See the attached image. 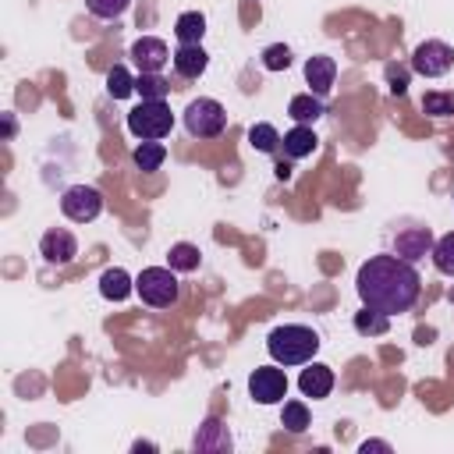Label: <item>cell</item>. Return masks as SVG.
<instances>
[{"label":"cell","instance_id":"obj_1","mask_svg":"<svg viewBox=\"0 0 454 454\" xmlns=\"http://www.w3.org/2000/svg\"><path fill=\"white\" fill-rule=\"evenodd\" d=\"M355 291H358L362 305H369L383 316H401L419 301L422 280H419V270L411 262H404L401 255H372L358 266Z\"/></svg>","mask_w":454,"mask_h":454},{"label":"cell","instance_id":"obj_2","mask_svg":"<svg viewBox=\"0 0 454 454\" xmlns=\"http://www.w3.org/2000/svg\"><path fill=\"white\" fill-rule=\"evenodd\" d=\"M266 351L277 365H309L319 351V333L312 326H301V323H284V326H273L270 337H266Z\"/></svg>","mask_w":454,"mask_h":454},{"label":"cell","instance_id":"obj_3","mask_svg":"<svg viewBox=\"0 0 454 454\" xmlns=\"http://www.w3.org/2000/svg\"><path fill=\"white\" fill-rule=\"evenodd\" d=\"M170 128H174V114H170L167 99H142L128 114V131L142 142H160L170 135Z\"/></svg>","mask_w":454,"mask_h":454},{"label":"cell","instance_id":"obj_4","mask_svg":"<svg viewBox=\"0 0 454 454\" xmlns=\"http://www.w3.org/2000/svg\"><path fill=\"white\" fill-rule=\"evenodd\" d=\"M135 291L145 305L153 309H167L177 301V270L170 266H145L138 277H135Z\"/></svg>","mask_w":454,"mask_h":454},{"label":"cell","instance_id":"obj_5","mask_svg":"<svg viewBox=\"0 0 454 454\" xmlns=\"http://www.w3.org/2000/svg\"><path fill=\"white\" fill-rule=\"evenodd\" d=\"M184 128H188L192 138H216L227 128V110L216 99L199 96L184 106Z\"/></svg>","mask_w":454,"mask_h":454},{"label":"cell","instance_id":"obj_6","mask_svg":"<svg viewBox=\"0 0 454 454\" xmlns=\"http://www.w3.org/2000/svg\"><path fill=\"white\" fill-rule=\"evenodd\" d=\"M454 67V46L443 39H422L411 50V71L426 74V78H440Z\"/></svg>","mask_w":454,"mask_h":454},{"label":"cell","instance_id":"obj_7","mask_svg":"<svg viewBox=\"0 0 454 454\" xmlns=\"http://www.w3.org/2000/svg\"><path fill=\"white\" fill-rule=\"evenodd\" d=\"M60 213L74 223H92L99 213H103V195L99 188L92 184H71L64 195H60Z\"/></svg>","mask_w":454,"mask_h":454},{"label":"cell","instance_id":"obj_8","mask_svg":"<svg viewBox=\"0 0 454 454\" xmlns=\"http://www.w3.org/2000/svg\"><path fill=\"white\" fill-rule=\"evenodd\" d=\"M248 394H252V401H259V404H277V401H284V397H287V376H284V369H280V365H259V369H252V376H248Z\"/></svg>","mask_w":454,"mask_h":454},{"label":"cell","instance_id":"obj_9","mask_svg":"<svg viewBox=\"0 0 454 454\" xmlns=\"http://www.w3.org/2000/svg\"><path fill=\"white\" fill-rule=\"evenodd\" d=\"M170 57H174V53H170L167 43L156 39V35H142V39L131 43V60H135V67H138L142 74H160Z\"/></svg>","mask_w":454,"mask_h":454},{"label":"cell","instance_id":"obj_10","mask_svg":"<svg viewBox=\"0 0 454 454\" xmlns=\"http://www.w3.org/2000/svg\"><path fill=\"white\" fill-rule=\"evenodd\" d=\"M39 252H43V259H46V262L64 266V262H71V259L78 255V238H74L71 231H64V227H53V231H46V234H43Z\"/></svg>","mask_w":454,"mask_h":454},{"label":"cell","instance_id":"obj_11","mask_svg":"<svg viewBox=\"0 0 454 454\" xmlns=\"http://www.w3.org/2000/svg\"><path fill=\"white\" fill-rule=\"evenodd\" d=\"M426 252H433V234H429V227H408V231H401V234L394 238V255H401L404 262H415V259H422Z\"/></svg>","mask_w":454,"mask_h":454},{"label":"cell","instance_id":"obj_12","mask_svg":"<svg viewBox=\"0 0 454 454\" xmlns=\"http://www.w3.org/2000/svg\"><path fill=\"white\" fill-rule=\"evenodd\" d=\"M333 78H337V60L333 57H309L305 60V82H309V92H316L319 99L333 89Z\"/></svg>","mask_w":454,"mask_h":454},{"label":"cell","instance_id":"obj_13","mask_svg":"<svg viewBox=\"0 0 454 454\" xmlns=\"http://www.w3.org/2000/svg\"><path fill=\"white\" fill-rule=\"evenodd\" d=\"M298 390L305 397H312V401L330 397V390H333V369L323 365V362H309V369H301V376H298Z\"/></svg>","mask_w":454,"mask_h":454},{"label":"cell","instance_id":"obj_14","mask_svg":"<svg viewBox=\"0 0 454 454\" xmlns=\"http://www.w3.org/2000/svg\"><path fill=\"white\" fill-rule=\"evenodd\" d=\"M206 67H209V53L202 50V43H181L174 50V71L181 78H199L206 74Z\"/></svg>","mask_w":454,"mask_h":454},{"label":"cell","instance_id":"obj_15","mask_svg":"<svg viewBox=\"0 0 454 454\" xmlns=\"http://www.w3.org/2000/svg\"><path fill=\"white\" fill-rule=\"evenodd\" d=\"M280 145H284V153H287L291 160H301V156H312V153H316L319 138H316V131H312L309 124H294L291 131H284Z\"/></svg>","mask_w":454,"mask_h":454},{"label":"cell","instance_id":"obj_16","mask_svg":"<svg viewBox=\"0 0 454 454\" xmlns=\"http://www.w3.org/2000/svg\"><path fill=\"white\" fill-rule=\"evenodd\" d=\"M192 443H195V450H231L234 447V440L220 419H206Z\"/></svg>","mask_w":454,"mask_h":454},{"label":"cell","instance_id":"obj_17","mask_svg":"<svg viewBox=\"0 0 454 454\" xmlns=\"http://www.w3.org/2000/svg\"><path fill=\"white\" fill-rule=\"evenodd\" d=\"M131 287H135V280H131L121 266H110V270H103V277H99V294H103L106 301H124V298L131 294Z\"/></svg>","mask_w":454,"mask_h":454},{"label":"cell","instance_id":"obj_18","mask_svg":"<svg viewBox=\"0 0 454 454\" xmlns=\"http://www.w3.org/2000/svg\"><path fill=\"white\" fill-rule=\"evenodd\" d=\"M287 114L294 117V124H312L323 117V99L316 92H298L287 99Z\"/></svg>","mask_w":454,"mask_h":454},{"label":"cell","instance_id":"obj_19","mask_svg":"<svg viewBox=\"0 0 454 454\" xmlns=\"http://www.w3.org/2000/svg\"><path fill=\"white\" fill-rule=\"evenodd\" d=\"M174 35H177V43H202V35H206V18H202L199 11H184V14H177V21H174Z\"/></svg>","mask_w":454,"mask_h":454},{"label":"cell","instance_id":"obj_20","mask_svg":"<svg viewBox=\"0 0 454 454\" xmlns=\"http://www.w3.org/2000/svg\"><path fill=\"white\" fill-rule=\"evenodd\" d=\"M199 262H202V252L195 245H188V241H177L167 252V266L177 270V273H192V270H199Z\"/></svg>","mask_w":454,"mask_h":454},{"label":"cell","instance_id":"obj_21","mask_svg":"<svg viewBox=\"0 0 454 454\" xmlns=\"http://www.w3.org/2000/svg\"><path fill=\"white\" fill-rule=\"evenodd\" d=\"M131 160H135L138 170H160L163 160H167V145L163 142H138L135 153H131Z\"/></svg>","mask_w":454,"mask_h":454},{"label":"cell","instance_id":"obj_22","mask_svg":"<svg viewBox=\"0 0 454 454\" xmlns=\"http://www.w3.org/2000/svg\"><path fill=\"white\" fill-rule=\"evenodd\" d=\"M248 145H252L255 153H277V145H280V131H277L273 124L259 121V124L248 128Z\"/></svg>","mask_w":454,"mask_h":454},{"label":"cell","instance_id":"obj_23","mask_svg":"<svg viewBox=\"0 0 454 454\" xmlns=\"http://www.w3.org/2000/svg\"><path fill=\"white\" fill-rule=\"evenodd\" d=\"M387 326H390V316H383L369 305L362 312H355V330L365 333V337H380V333H387Z\"/></svg>","mask_w":454,"mask_h":454},{"label":"cell","instance_id":"obj_24","mask_svg":"<svg viewBox=\"0 0 454 454\" xmlns=\"http://www.w3.org/2000/svg\"><path fill=\"white\" fill-rule=\"evenodd\" d=\"M280 426H284L287 433H305V429H309V408H305V401H284Z\"/></svg>","mask_w":454,"mask_h":454},{"label":"cell","instance_id":"obj_25","mask_svg":"<svg viewBox=\"0 0 454 454\" xmlns=\"http://www.w3.org/2000/svg\"><path fill=\"white\" fill-rule=\"evenodd\" d=\"M422 110L429 117H454V92H440V89L426 92L422 96Z\"/></svg>","mask_w":454,"mask_h":454},{"label":"cell","instance_id":"obj_26","mask_svg":"<svg viewBox=\"0 0 454 454\" xmlns=\"http://www.w3.org/2000/svg\"><path fill=\"white\" fill-rule=\"evenodd\" d=\"M106 92L114 96V99H128L131 92H135V78L128 74V67H110V74H106Z\"/></svg>","mask_w":454,"mask_h":454},{"label":"cell","instance_id":"obj_27","mask_svg":"<svg viewBox=\"0 0 454 454\" xmlns=\"http://www.w3.org/2000/svg\"><path fill=\"white\" fill-rule=\"evenodd\" d=\"M433 262H436V270H440V273L454 277V231H450V234H443L440 241H433Z\"/></svg>","mask_w":454,"mask_h":454},{"label":"cell","instance_id":"obj_28","mask_svg":"<svg viewBox=\"0 0 454 454\" xmlns=\"http://www.w3.org/2000/svg\"><path fill=\"white\" fill-rule=\"evenodd\" d=\"M135 92H138L142 99H163V96L170 92V85H167L160 74H142V71H138V78H135Z\"/></svg>","mask_w":454,"mask_h":454},{"label":"cell","instance_id":"obj_29","mask_svg":"<svg viewBox=\"0 0 454 454\" xmlns=\"http://www.w3.org/2000/svg\"><path fill=\"white\" fill-rule=\"evenodd\" d=\"M85 7H89V14H96L103 21H114L131 7V0H85Z\"/></svg>","mask_w":454,"mask_h":454},{"label":"cell","instance_id":"obj_30","mask_svg":"<svg viewBox=\"0 0 454 454\" xmlns=\"http://www.w3.org/2000/svg\"><path fill=\"white\" fill-rule=\"evenodd\" d=\"M262 67L266 71H287L291 67V46H284V43L266 46L262 50Z\"/></svg>","mask_w":454,"mask_h":454},{"label":"cell","instance_id":"obj_31","mask_svg":"<svg viewBox=\"0 0 454 454\" xmlns=\"http://www.w3.org/2000/svg\"><path fill=\"white\" fill-rule=\"evenodd\" d=\"M387 85H390L394 96H404V92H408V67L387 64Z\"/></svg>","mask_w":454,"mask_h":454},{"label":"cell","instance_id":"obj_32","mask_svg":"<svg viewBox=\"0 0 454 454\" xmlns=\"http://www.w3.org/2000/svg\"><path fill=\"white\" fill-rule=\"evenodd\" d=\"M362 450H365V454H369V450H390V443H383V440H365Z\"/></svg>","mask_w":454,"mask_h":454},{"label":"cell","instance_id":"obj_33","mask_svg":"<svg viewBox=\"0 0 454 454\" xmlns=\"http://www.w3.org/2000/svg\"><path fill=\"white\" fill-rule=\"evenodd\" d=\"M277 177L287 181V177H291V167H287V163H277Z\"/></svg>","mask_w":454,"mask_h":454}]
</instances>
